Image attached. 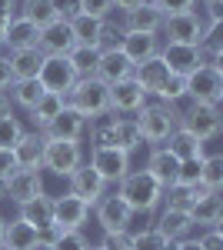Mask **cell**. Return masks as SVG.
<instances>
[{"label":"cell","mask_w":223,"mask_h":250,"mask_svg":"<svg viewBox=\"0 0 223 250\" xmlns=\"http://www.w3.org/2000/svg\"><path fill=\"white\" fill-rule=\"evenodd\" d=\"M200 250H223V233H220V227H213V230H206L200 240Z\"/></svg>","instance_id":"49"},{"label":"cell","mask_w":223,"mask_h":250,"mask_svg":"<svg viewBox=\"0 0 223 250\" xmlns=\"http://www.w3.org/2000/svg\"><path fill=\"white\" fill-rule=\"evenodd\" d=\"M10 74L14 80H27V77H37L40 63H43V54L37 47H27V50H10Z\"/></svg>","instance_id":"30"},{"label":"cell","mask_w":223,"mask_h":250,"mask_svg":"<svg viewBox=\"0 0 223 250\" xmlns=\"http://www.w3.org/2000/svg\"><path fill=\"white\" fill-rule=\"evenodd\" d=\"M37 227H30L27 220H7V233H3V244L0 250H37Z\"/></svg>","instance_id":"26"},{"label":"cell","mask_w":223,"mask_h":250,"mask_svg":"<svg viewBox=\"0 0 223 250\" xmlns=\"http://www.w3.org/2000/svg\"><path fill=\"white\" fill-rule=\"evenodd\" d=\"M20 220H27L30 227H50L54 224V197H47V193H37V197H30L27 204H20Z\"/></svg>","instance_id":"25"},{"label":"cell","mask_w":223,"mask_h":250,"mask_svg":"<svg viewBox=\"0 0 223 250\" xmlns=\"http://www.w3.org/2000/svg\"><path fill=\"white\" fill-rule=\"evenodd\" d=\"M180 114L183 110H177V104H160V100L157 104H143L133 114L143 144H167V137L180 127Z\"/></svg>","instance_id":"2"},{"label":"cell","mask_w":223,"mask_h":250,"mask_svg":"<svg viewBox=\"0 0 223 250\" xmlns=\"http://www.w3.org/2000/svg\"><path fill=\"white\" fill-rule=\"evenodd\" d=\"M117 147L120 150H140L143 147V137H140V127H137V117H120L117 114Z\"/></svg>","instance_id":"35"},{"label":"cell","mask_w":223,"mask_h":250,"mask_svg":"<svg viewBox=\"0 0 223 250\" xmlns=\"http://www.w3.org/2000/svg\"><path fill=\"white\" fill-rule=\"evenodd\" d=\"M160 30H163L167 43H193V47H200V40H203V17L197 10L173 14V17H163Z\"/></svg>","instance_id":"8"},{"label":"cell","mask_w":223,"mask_h":250,"mask_svg":"<svg viewBox=\"0 0 223 250\" xmlns=\"http://www.w3.org/2000/svg\"><path fill=\"white\" fill-rule=\"evenodd\" d=\"M50 3H54V14L60 20H70L80 14V0H50Z\"/></svg>","instance_id":"48"},{"label":"cell","mask_w":223,"mask_h":250,"mask_svg":"<svg viewBox=\"0 0 223 250\" xmlns=\"http://www.w3.org/2000/svg\"><path fill=\"white\" fill-rule=\"evenodd\" d=\"M17 170V160H14V150H0V180H7L10 173Z\"/></svg>","instance_id":"50"},{"label":"cell","mask_w":223,"mask_h":250,"mask_svg":"<svg viewBox=\"0 0 223 250\" xmlns=\"http://www.w3.org/2000/svg\"><path fill=\"white\" fill-rule=\"evenodd\" d=\"M143 104H147V94L140 90V83H137L133 77L110 83V114L133 117L140 107H143Z\"/></svg>","instance_id":"13"},{"label":"cell","mask_w":223,"mask_h":250,"mask_svg":"<svg viewBox=\"0 0 223 250\" xmlns=\"http://www.w3.org/2000/svg\"><path fill=\"white\" fill-rule=\"evenodd\" d=\"M186 213H190L193 227H206V230L220 227V220H223V200H220V193H203L200 200H193V207H190Z\"/></svg>","instance_id":"21"},{"label":"cell","mask_w":223,"mask_h":250,"mask_svg":"<svg viewBox=\"0 0 223 250\" xmlns=\"http://www.w3.org/2000/svg\"><path fill=\"white\" fill-rule=\"evenodd\" d=\"M67 23H70V34H74V40H77V43L97 47V37H100V23H103V20L87 17V14H77V17H70Z\"/></svg>","instance_id":"36"},{"label":"cell","mask_w":223,"mask_h":250,"mask_svg":"<svg viewBox=\"0 0 223 250\" xmlns=\"http://www.w3.org/2000/svg\"><path fill=\"white\" fill-rule=\"evenodd\" d=\"M10 83H14V74H10V60L0 57V90H7Z\"/></svg>","instance_id":"51"},{"label":"cell","mask_w":223,"mask_h":250,"mask_svg":"<svg viewBox=\"0 0 223 250\" xmlns=\"http://www.w3.org/2000/svg\"><path fill=\"white\" fill-rule=\"evenodd\" d=\"M167 150L177 157L180 164H183V160H200V157H206L203 154V144H200L193 134H186L183 127H177V130L167 137Z\"/></svg>","instance_id":"29"},{"label":"cell","mask_w":223,"mask_h":250,"mask_svg":"<svg viewBox=\"0 0 223 250\" xmlns=\"http://www.w3.org/2000/svg\"><path fill=\"white\" fill-rule=\"evenodd\" d=\"M37 37H40V27H34L30 20L17 17L7 20V27H3V43L10 47V50H27V47H37Z\"/></svg>","instance_id":"22"},{"label":"cell","mask_w":223,"mask_h":250,"mask_svg":"<svg viewBox=\"0 0 223 250\" xmlns=\"http://www.w3.org/2000/svg\"><path fill=\"white\" fill-rule=\"evenodd\" d=\"M97 224L103 227V233H130V224H133V210L117 197V193H103L97 204Z\"/></svg>","instance_id":"10"},{"label":"cell","mask_w":223,"mask_h":250,"mask_svg":"<svg viewBox=\"0 0 223 250\" xmlns=\"http://www.w3.org/2000/svg\"><path fill=\"white\" fill-rule=\"evenodd\" d=\"M3 233H7V220L0 217V244H3Z\"/></svg>","instance_id":"56"},{"label":"cell","mask_w":223,"mask_h":250,"mask_svg":"<svg viewBox=\"0 0 223 250\" xmlns=\"http://www.w3.org/2000/svg\"><path fill=\"white\" fill-rule=\"evenodd\" d=\"M100 250H130V233H103Z\"/></svg>","instance_id":"47"},{"label":"cell","mask_w":223,"mask_h":250,"mask_svg":"<svg viewBox=\"0 0 223 250\" xmlns=\"http://www.w3.org/2000/svg\"><path fill=\"white\" fill-rule=\"evenodd\" d=\"M90 127V140L93 147H117V114H100V117H90L87 120Z\"/></svg>","instance_id":"32"},{"label":"cell","mask_w":223,"mask_h":250,"mask_svg":"<svg viewBox=\"0 0 223 250\" xmlns=\"http://www.w3.org/2000/svg\"><path fill=\"white\" fill-rule=\"evenodd\" d=\"M186 97L193 104H206V107H220L223 100V70L217 67H197L186 77Z\"/></svg>","instance_id":"6"},{"label":"cell","mask_w":223,"mask_h":250,"mask_svg":"<svg viewBox=\"0 0 223 250\" xmlns=\"http://www.w3.org/2000/svg\"><path fill=\"white\" fill-rule=\"evenodd\" d=\"M3 27H7V20H0V47H3Z\"/></svg>","instance_id":"58"},{"label":"cell","mask_w":223,"mask_h":250,"mask_svg":"<svg viewBox=\"0 0 223 250\" xmlns=\"http://www.w3.org/2000/svg\"><path fill=\"white\" fill-rule=\"evenodd\" d=\"M117 197H120L133 213H153L160 207V200H163V187H160L147 170H130L117 184Z\"/></svg>","instance_id":"1"},{"label":"cell","mask_w":223,"mask_h":250,"mask_svg":"<svg viewBox=\"0 0 223 250\" xmlns=\"http://www.w3.org/2000/svg\"><path fill=\"white\" fill-rule=\"evenodd\" d=\"M87 164H90L107 184H120V180L130 173V154L120 150V147H93Z\"/></svg>","instance_id":"9"},{"label":"cell","mask_w":223,"mask_h":250,"mask_svg":"<svg viewBox=\"0 0 223 250\" xmlns=\"http://www.w3.org/2000/svg\"><path fill=\"white\" fill-rule=\"evenodd\" d=\"M0 200H7V184L0 180Z\"/></svg>","instance_id":"57"},{"label":"cell","mask_w":223,"mask_h":250,"mask_svg":"<svg viewBox=\"0 0 223 250\" xmlns=\"http://www.w3.org/2000/svg\"><path fill=\"white\" fill-rule=\"evenodd\" d=\"M147 3H153L163 17H173V14H186V10H193L197 0H147Z\"/></svg>","instance_id":"45"},{"label":"cell","mask_w":223,"mask_h":250,"mask_svg":"<svg viewBox=\"0 0 223 250\" xmlns=\"http://www.w3.org/2000/svg\"><path fill=\"white\" fill-rule=\"evenodd\" d=\"M23 127H20L17 117H3L0 120V150H14V144L20 140Z\"/></svg>","instance_id":"43"},{"label":"cell","mask_w":223,"mask_h":250,"mask_svg":"<svg viewBox=\"0 0 223 250\" xmlns=\"http://www.w3.org/2000/svg\"><path fill=\"white\" fill-rule=\"evenodd\" d=\"M220 124H223L220 107H206V104H193L190 110L180 114V127L186 134H193L200 144H206V140H213L220 134Z\"/></svg>","instance_id":"7"},{"label":"cell","mask_w":223,"mask_h":250,"mask_svg":"<svg viewBox=\"0 0 223 250\" xmlns=\"http://www.w3.org/2000/svg\"><path fill=\"white\" fill-rule=\"evenodd\" d=\"M17 17V0H0V20Z\"/></svg>","instance_id":"53"},{"label":"cell","mask_w":223,"mask_h":250,"mask_svg":"<svg viewBox=\"0 0 223 250\" xmlns=\"http://www.w3.org/2000/svg\"><path fill=\"white\" fill-rule=\"evenodd\" d=\"M37 80H40L43 90L67 97V90H70L80 77H77V70H74V63H70L67 54H50V57H43V63H40Z\"/></svg>","instance_id":"5"},{"label":"cell","mask_w":223,"mask_h":250,"mask_svg":"<svg viewBox=\"0 0 223 250\" xmlns=\"http://www.w3.org/2000/svg\"><path fill=\"white\" fill-rule=\"evenodd\" d=\"M77 47L74 34H70V23L67 20L57 17L54 23H47V27H40V37H37V50L43 57H50V54H70Z\"/></svg>","instance_id":"17"},{"label":"cell","mask_w":223,"mask_h":250,"mask_svg":"<svg viewBox=\"0 0 223 250\" xmlns=\"http://www.w3.org/2000/svg\"><path fill=\"white\" fill-rule=\"evenodd\" d=\"M17 14L23 20H30L34 27H47V23H54V20H57L54 3H50V0H23Z\"/></svg>","instance_id":"37"},{"label":"cell","mask_w":223,"mask_h":250,"mask_svg":"<svg viewBox=\"0 0 223 250\" xmlns=\"http://www.w3.org/2000/svg\"><path fill=\"white\" fill-rule=\"evenodd\" d=\"M147 173L167 190V187H173L177 184V173H180V160L170 154L167 147H157L153 154H150V160H147Z\"/></svg>","instance_id":"20"},{"label":"cell","mask_w":223,"mask_h":250,"mask_svg":"<svg viewBox=\"0 0 223 250\" xmlns=\"http://www.w3.org/2000/svg\"><path fill=\"white\" fill-rule=\"evenodd\" d=\"M40 134H43V140H80V137L87 134V117H80L74 107L63 104V110H60Z\"/></svg>","instance_id":"16"},{"label":"cell","mask_w":223,"mask_h":250,"mask_svg":"<svg viewBox=\"0 0 223 250\" xmlns=\"http://www.w3.org/2000/svg\"><path fill=\"white\" fill-rule=\"evenodd\" d=\"M173 247L177 250H200V244H197V240H177Z\"/></svg>","instance_id":"55"},{"label":"cell","mask_w":223,"mask_h":250,"mask_svg":"<svg viewBox=\"0 0 223 250\" xmlns=\"http://www.w3.org/2000/svg\"><path fill=\"white\" fill-rule=\"evenodd\" d=\"M14 160H17V167H34L40 170V160H43V134H20V140L14 144Z\"/></svg>","instance_id":"27"},{"label":"cell","mask_w":223,"mask_h":250,"mask_svg":"<svg viewBox=\"0 0 223 250\" xmlns=\"http://www.w3.org/2000/svg\"><path fill=\"white\" fill-rule=\"evenodd\" d=\"M130 77L140 83V90H143V94H157V90H160V83L170 77V70H167V63L160 60V54H157V57H150V60H143V63H137Z\"/></svg>","instance_id":"23"},{"label":"cell","mask_w":223,"mask_h":250,"mask_svg":"<svg viewBox=\"0 0 223 250\" xmlns=\"http://www.w3.org/2000/svg\"><path fill=\"white\" fill-rule=\"evenodd\" d=\"M153 97H157L160 104H177L180 97H186V77H173V74H170V77L160 83V90H157Z\"/></svg>","instance_id":"41"},{"label":"cell","mask_w":223,"mask_h":250,"mask_svg":"<svg viewBox=\"0 0 223 250\" xmlns=\"http://www.w3.org/2000/svg\"><path fill=\"white\" fill-rule=\"evenodd\" d=\"M87 250H100V247H87Z\"/></svg>","instance_id":"61"},{"label":"cell","mask_w":223,"mask_h":250,"mask_svg":"<svg viewBox=\"0 0 223 250\" xmlns=\"http://www.w3.org/2000/svg\"><path fill=\"white\" fill-rule=\"evenodd\" d=\"M203 193H210V190H206V187H177V184H173V187L163 190V200H160V204H163L167 210H183L186 213L193 207V200H200Z\"/></svg>","instance_id":"33"},{"label":"cell","mask_w":223,"mask_h":250,"mask_svg":"<svg viewBox=\"0 0 223 250\" xmlns=\"http://www.w3.org/2000/svg\"><path fill=\"white\" fill-rule=\"evenodd\" d=\"M167 247H170V240L157 230V227L130 233V250H167Z\"/></svg>","instance_id":"40"},{"label":"cell","mask_w":223,"mask_h":250,"mask_svg":"<svg viewBox=\"0 0 223 250\" xmlns=\"http://www.w3.org/2000/svg\"><path fill=\"white\" fill-rule=\"evenodd\" d=\"M157 230L163 233L170 244H177V240H186V233L193 230V220L183 210H167L163 207V213L157 217Z\"/></svg>","instance_id":"28"},{"label":"cell","mask_w":223,"mask_h":250,"mask_svg":"<svg viewBox=\"0 0 223 250\" xmlns=\"http://www.w3.org/2000/svg\"><path fill=\"white\" fill-rule=\"evenodd\" d=\"M120 40H123V27L103 20V23H100V37H97V50H100V54H103V50H117Z\"/></svg>","instance_id":"42"},{"label":"cell","mask_w":223,"mask_h":250,"mask_svg":"<svg viewBox=\"0 0 223 250\" xmlns=\"http://www.w3.org/2000/svg\"><path fill=\"white\" fill-rule=\"evenodd\" d=\"M140 3H143V0H113V7H117V10H123V14L133 10V7H140Z\"/></svg>","instance_id":"54"},{"label":"cell","mask_w":223,"mask_h":250,"mask_svg":"<svg viewBox=\"0 0 223 250\" xmlns=\"http://www.w3.org/2000/svg\"><path fill=\"white\" fill-rule=\"evenodd\" d=\"M90 244H87V237L80 230H60V237H57V244L50 250H87Z\"/></svg>","instance_id":"44"},{"label":"cell","mask_w":223,"mask_h":250,"mask_svg":"<svg viewBox=\"0 0 223 250\" xmlns=\"http://www.w3.org/2000/svg\"><path fill=\"white\" fill-rule=\"evenodd\" d=\"M67 180H70V193H74V197H80L83 204H90V207L100 200V197H103V193H107V180L93 170L87 160H83V164H80V167H77Z\"/></svg>","instance_id":"14"},{"label":"cell","mask_w":223,"mask_h":250,"mask_svg":"<svg viewBox=\"0 0 223 250\" xmlns=\"http://www.w3.org/2000/svg\"><path fill=\"white\" fill-rule=\"evenodd\" d=\"M130 74H133V63L120 54V47H117V50H103L100 60H97V70H93V77L103 80L107 87L117 83V80H127Z\"/></svg>","instance_id":"19"},{"label":"cell","mask_w":223,"mask_h":250,"mask_svg":"<svg viewBox=\"0 0 223 250\" xmlns=\"http://www.w3.org/2000/svg\"><path fill=\"white\" fill-rule=\"evenodd\" d=\"M110 10H113V0H80V14H87V17L107 20Z\"/></svg>","instance_id":"46"},{"label":"cell","mask_w":223,"mask_h":250,"mask_svg":"<svg viewBox=\"0 0 223 250\" xmlns=\"http://www.w3.org/2000/svg\"><path fill=\"white\" fill-rule=\"evenodd\" d=\"M167 250H177V247H173V244H170V247H167Z\"/></svg>","instance_id":"60"},{"label":"cell","mask_w":223,"mask_h":250,"mask_svg":"<svg viewBox=\"0 0 223 250\" xmlns=\"http://www.w3.org/2000/svg\"><path fill=\"white\" fill-rule=\"evenodd\" d=\"M67 107H74L80 117H100V114H107L110 110V87L103 83V80H97V77H80L67 90Z\"/></svg>","instance_id":"3"},{"label":"cell","mask_w":223,"mask_h":250,"mask_svg":"<svg viewBox=\"0 0 223 250\" xmlns=\"http://www.w3.org/2000/svg\"><path fill=\"white\" fill-rule=\"evenodd\" d=\"M160 43H157V34H137V30H123V40H120V54L130 60L133 67L143 63V60L157 57Z\"/></svg>","instance_id":"18"},{"label":"cell","mask_w":223,"mask_h":250,"mask_svg":"<svg viewBox=\"0 0 223 250\" xmlns=\"http://www.w3.org/2000/svg\"><path fill=\"white\" fill-rule=\"evenodd\" d=\"M200 187H206L210 193H220L223 187V157L210 154L200 160Z\"/></svg>","instance_id":"38"},{"label":"cell","mask_w":223,"mask_h":250,"mask_svg":"<svg viewBox=\"0 0 223 250\" xmlns=\"http://www.w3.org/2000/svg\"><path fill=\"white\" fill-rule=\"evenodd\" d=\"M157 54H160V60L167 63V70L173 77H190L200 67V50L193 43H163Z\"/></svg>","instance_id":"11"},{"label":"cell","mask_w":223,"mask_h":250,"mask_svg":"<svg viewBox=\"0 0 223 250\" xmlns=\"http://www.w3.org/2000/svg\"><path fill=\"white\" fill-rule=\"evenodd\" d=\"M203 3H206V7H213V3H223V0H203Z\"/></svg>","instance_id":"59"},{"label":"cell","mask_w":223,"mask_h":250,"mask_svg":"<svg viewBox=\"0 0 223 250\" xmlns=\"http://www.w3.org/2000/svg\"><path fill=\"white\" fill-rule=\"evenodd\" d=\"M3 184H7V200H14L20 207V204H27L30 197L43 193V173L34 170V167H17Z\"/></svg>","instance_id":"15"},{"label":"cell","mask_w":223,"mask_h":250,"mask_svg":"<svg viewBox=\"0 0 223 250\" xmlns=\"http://www.w3.org/2000/svg\"><path fill=\"white\" fill-rule=\"evenodd\" d=\"M10 100H14V107H23V110H30L34 104L40 100V94H43V87H40L37 77H27V80H14L10 87Z\"/></svg>","instance_id":"34"},{"label":"cell","mask_w":223,"mask_h":250,"mask_svg":"<svg viewBox=\"0 0 223 250\" xmlns=\"http://www.w3.org/2000/svg\"><path fill=\"white\" fill-rule=\"evenodd\" d=\"M160 23H163V14L153 7V3H140L127 10V20H123V30H137V34H160Z\"/></svg>","instance_id":"24"},{"label":"cell","mask_w":223,"mask_h":250,"mask_svg":"<svg viewBox=\"0 0 223 250\" xmlns=\"http://www.w3.org/2000/svg\"><path fill=\"white\" fill-rule=\"evenodd\" d=\"M80 164H83L80 140H43V160H40V167L54 170L57 177H70Z\"/></svg>","instance_id":"4"},{"label":"cell","mask_w":223,"mask_h":250,"mask_svg":"<svg viewBox=\"0 0 223 250\" xmlns=\"http://www.w3.org/2000/svg\"><path fill=\"white\" fill-rule=\"evenodd\" d=\"M63 104H67V100H63L60 94H50V90H43V94H40V100L30 107V120H34L37 134L50 124V120H54L57 114H60V110H63Z\"/></svg>","instance_id":"31"},{"label":"cell","mask_w":223,"mask_h":250,"mask_svg":"<svg viewBox=\"0 0 223 250\" xmlns=\"http://www.w3.org/2000/svg\"><path fill=\"white\" fill-rule=\"evenodd\" d=\"M67 57H70V63H74L77 77H93L97 60H100V50H97V47H87V43H77Z\"/></svg>","instance_id":"39"},{"label":"cell","mask_w":223,"mask_h":250,"mask_svg":"<svg viewBox=\"0 0 223 250\" xmlns=\"http://www.w3.org/2000/svg\"><path fill=\"white\" fill-rule=\"evenodd\" d=\"M3 117H14V100H10L7 90H0V120Z\"/></svg>","instance_id":"52"},{"label":"cell","mask_w":223,"mask_h":250,"mask_svg":"<svg viewBox=\"0 0 223 250\" xmlns=\"http://www.w3.org/2000/svg\"><path fill=\"white\" fill-rule=\"evenodd\" d=\"M90 217V204H83L80 197L67 190L63 197H54V224L60 230H80Z\"/></svg>","instance_id":"12"}]
</instances>
